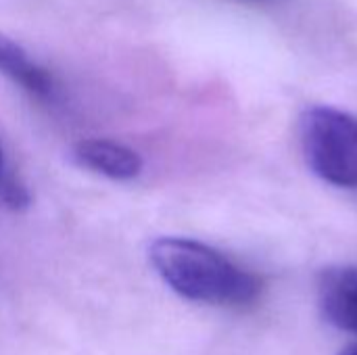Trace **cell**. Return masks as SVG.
Listing matches in <instances>:
<instances>
[{"label": "cell", "mask_w": 357, "mask_h": 355, "mask_svg": "<svg viewBox=\"0 0 357 355\" xmlns=\"http://www.w3.org/2000/svg\"><path fill=\"white\" fill-rule=\"evenodd\" d=\"M0 73L10 82L19 84L33 96L50 98L56 90L54 77L40 63H36L29 52L0 31Z\"/></svg>", "instance_id": "5b68a950"}, {"label": "cell", "mask_w": 357, "mask_h": 355, "mask_svg": "<svg viewBox=\"0 0 357 355\" xmlns=\"http://www.w3.org/2000/svg\"><path fill=\"white\" fill-rule=\"evenodd\" d=\"M341 355H357V347H349V349L341 352Z\"/></svg>", "instance_id": "52a82bcc"}, {"label": "cell", "mask_w": 357, "mask_h": 355, "mask_svg": "<svg viewBox=\"0 0 357 355\" xmlns=\"http://www.w3.org/2000/svg\"><path fill=\"white\" fill-rule=\"evenodd\" d=\"M312 172L328 184L357 188V117L335 107H312L299 123Z\"/></svg>", "instance_id": "7a4b0ae2"}, {"label": "cell", "mask_w": 357, "mask_h": 355, "mask_svg": "<svg viewBox=\"0 0 357 355\" xmlns=\"http://www.w3.org/2000/svg\"><path fill=\"white\" fill-rule=\"evenodd\" d=\"M318 305L339 331L357 337V266H333L318 276Z\"/></svg>", "instance_id": "3957f363"}, {"label": "cell", "mask_w": 357, "mask_h": 355, "mask_svg": "<svg viewBox=\"0 0 357 355\" xmlns=\"http://www.w3.org/2000/svg\"><path fill=\"white\" fill-rule=\"evenodd\" d=\"M149 259L161 280L188 301L241 308L255 301L261 291L255 274L199 241L157 239Z\"/></svg>", "instance_id": "6da1fadb"}, {"label": "cell", "mask_w": 357, "mask_h": 355, "mask_svg": "<svg viewBox=\"0 0 357 355\" xmlns=\"http://www.w3.org/2000/svg\"><path fill=\"white\" fill-rule=\"evenodd\" d=\"M8 167H6V163H4V155H2V146H0V176L6 172Z\"/></svg>", "instance_id": "8992f818"}, {"label": "cell", "mask_w": 357, "mask_h": 355, "mask_svg": "<svg viewBox=\"0 0 357 355\" xmlns=\"http://www.w3.org/2000/svg\"><path fill=\"white\" fill-rule=\"evenodd\" d=\"M71 157L79 167L102 174L111 180H132L142 172V157L134 149L115 140H79L73 146Z\"/></svg>", "instance_id": "277c9868"}]
</instances>
